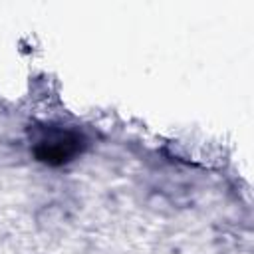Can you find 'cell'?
<instances>
[{
    "mask_svg": "<svg viewBox=\"0 0 254 254\" xmlns=\"http://www.w3.org/2000/svg\"><path fill=\"white\" fill-rule=\"evenodd\" d=\"M83 147V139L71 131H56L50 137L38 141L36 155L40 161L50 165H62L71 161Z\"/></svg>",
    "mask_w": 254,
    "mask_h": 254,
    "instance_id": "1",
    "label": "cell"
}]
</instances>
